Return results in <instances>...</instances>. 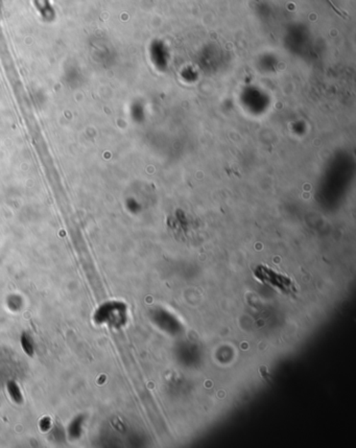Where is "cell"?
Returning a JSON list of instances; mask_svg holds the SVG:
<instances>
[{"label": "cell", "mask_w": 356, "mask_h": 448, "mask_svg": "<svg viewBox=\"0 0 356 448\" xmlns=\"http://www.w3.org/2000/svg\"><path fill=\"white\" fill-rule=\"evenodd\" d=\"M254 274L255 277L259 281L275 289H278L282 293L289 294L294 292V283L291 278L278 273L268 265H259L255 270Z\"/></svg>", "instance_id": "1"}]
</instances>
